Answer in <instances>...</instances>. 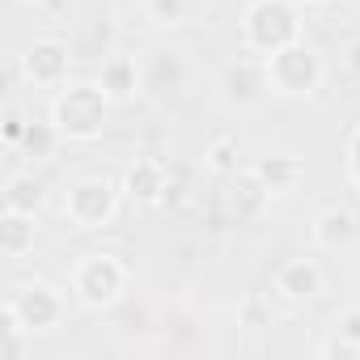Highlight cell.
Masks as SVG:
<instances>
[{
	"label": "cell",
	"mask_w": 360,
	"mask_h": 360,
	"mask_svg": "<svg viewBox=\"0 0 360 360\" xmlns=\"http://www.w3.org/2000/svg\"><path fill=\"white\" fill-rule=\"evenodd\" d=\"M60 144H64V136H60V127L47 119V123H30V127H26L18 153H22V157H34V161H51Z\"/></svg>",
	"instance_id": "16"
},
{
	"label": "cell",
	"mask_w": 360,
	"mask_h": 360,
	"mask_svg": "<svg viewBox=\"0 0 360 360\" xmlns=\"http://www.w3.org/2000/svg\"><path fill=\"white\" fill-rule=\"evenodd\" d=\"M322 284H326V276H322L318 259H288L276 271V292L284 301H314L322 292Z\"/></svg>",
	"instance_id": "11"
},
{
	"label": "cell",
	"mask_w": 360,
	"mask_h": 360,
	"mask_svg": "<svg viewBox=\"0 0 360 360\" xmlns=\"http://www.w3.org/2000/svg\"><path fill=\"white\" fill-rule=\"evenodd\" d=\"M187 200V165H169V178H165V200L161 208H178Z\"/></svg>",
	"instance_id": "21"
},
{
	"label": "cell",
	"mask_w": 360,
	"mask_h": 360,
	"mask_svg": "<svg viewBox=\"0 0 360 360\" xmlns=\"http://www.w3.org/2000/svg\"><path fill=\"white\" fill-rule=\"evenodd\" d=\"M0 309H9V314H13V318L30 330V335L56 330V326L64 322V314H68L64 292H60V288H51V284H43V280L13 288V292L5 297V305H0Z\"/></svg>",
	"instance_id": "6"
},
{
	"label": "cell",
	"mask_w": 360,
	"mask_h": 360,
	"mask_svg": "<svg viewBox=\"0 0 360 360\" xmlns=\"http://www.w3.org/2000/svg\"><path fill=\"white\" fill-rule=\"evenodd\" d=\"M26 127H30V119H22V110H18V106H5V127H0V131H5V144H9V148H18V144H22Z\"/></svg>",
	"instance_id": "22"
},
{
	"label": "cell",
	"mask_w": 360,
	"mask_h": 360,
	"mask_svg": "<svg viewBox=\"0 0 360 360\" xmlns=\"http://www.w3.org/2000/svg\"><path fill=\"white\" fill-rule=\"evenodd\" d=\"M22 77L34 85V89H64L68 85V72H72V51L64 39H34L22 56Z\"/></svg>",
	"instance_id": "7"
},
{
	"label": "cell",
	"mask_w": 360,
	"mask_h": 360,
	"mask_svg": "<svg viewBox=\"0 0 360 360\" xmlns=\"http://www.w3.org/2000/svg\"><path fill=\"white\" fill-rule=\"evenodd\" d=\"M288 43H301V5H292V0H250L242 13V51L267 60Z\"/></svg>",
	"instance_id": "2"
},
{
	"label": "cell",
	"mask_w": 360,
	"mask_h": 360,
	"mask_svg": "<svg viewBox=\"0 0 360 360\" xmlns=\"http://www.w3.org/2000/svg\"><path fill=\"white\" fill-rule=\"evenodd\" d=\"M165 178H169V165L157 161V157H136L123 174V195L136 204V208H161L165 200Z\"/></svg>",
	"instance_id": "10"
},
{
	"label": "cell",
	"mask_w": 360,
	"mask_h": 360,
	"mask_svg": "<svg viewBox=\"0 0 360 360\" xmlns=\"http://www.w3.org/2000/svg\"><path fill=\"white\" fill-rule=\"evenodd\" d=\"M343 169H347V178H352V187H360V123H356V127H352V136H347Z\"/></svg>",
	"instance_id": "23"
},
{
	"label": "cell",
	"mask_w": 360,
	"mask_h": 360,
	"mask_svg": "<svg viewBox=\"0 0 360 360\" xmlns=\"http://www.w3.org/2000/svg\"><path fill=\"white\" fill-rule=\"evenodd\" d=\"M318 356H326V360H330V356H352V360H360V347H356V343H347L343 335H330V339L318 347Z\"/></svg>",
	"instance_id": "25"
},
{
	"label": "cell",
	"mask_w": 360,
	"mask_h": 360,
	"mask_svg": "<svg viewBox=\"0 0 360 360\" xmlns=\"http://www.w3.org/2000/svg\"><path fill=\"white\" fill-rule=\"evenodd\" d=\"M18 5H47V0H18Z\"/></svg>",
	"instance_id": "28"
},
{
	"label": "cell",
	"mask_w": 360,
	"mask_h": 360,
	"mask_svg": "<svg viewBox=\"0 0 360 360\" xmlns=\"http://www.w3.org/2000/svg\"><path fill=\"white\" fill-rule=\"evenodd\" d=\"M30 250H34V212L0 208V255H5L9 263H18Z\"/></svg>",
	"instance_id": "14"
},
{
	"label": "cell",
	"mask_w": 360,
	"mask_h": 360,
	"mask_svg": "<svg viewBox=\"0 0 360 360\" xmlns=\"http://www.w3.org/2000/svg\"><path fill=\"white\" fill-rule=\"evenodd\" d=\"M335 335H343L347 343L360 347V305H352V309H343V314L335 318Z\"/></svg>",
	"instance_id": "24"
},
{
	"label": "cell",
	"mask_w": 360,
	"mask_h": 360,
	"mask_svg": "<svg viewBox=\"0 0 360 360\" xmlns=\"http://www.w3.org/2000/svg\"><path fill=\"white\" fill-rule=\"evenodd\" d=\"M238 326H246L250 335H263L271 326V305L263 292H246L242 305H238Z\"/></svg>",
	"instance_id": "19"
},
{
	"label": "cell",
	"mask_w": 360,
	"mask_h": 360,
	"mask_svg": "<svg viewBox=\"0 0 360 360\" xmlns=\"http://www.w3.org/2000/svg\"><path fill=\"white\" fill-rule=\"evenodd\" d=\"M292 5H301V9H314V5H326V0H292Z\"/></svg>",
	"instance_id": "27"
},
{
	"label": "cell",
	"mask_w": 360,
	"mask_h": 360,
	"mask_svg": "<svg viewBox=\"0 0 360 360\" xmlns=\"http://www.w3.org/2000/svg\"><path fill=\"white\" fill-rule=\"evenodd\" d=\"M98 85L106 89V98H110L115 106L131 102V98L140 94V68H136V60H131V56H123V51L106 56V60H102V68H98Z\"/></svg>",
	"instance_id": "12"
},
{
	"label": "cell",
	"mask_w": 360,
	"mask_h": 360,
	"mask_svg": "<svg viewBox=\"0 0 360 360\" xmlns=\"http://www.w3.org/2000/svg\"><path fill=\"white\" fill-rule=\"evenodd\" d=\"M343 60H347V72H352V77H360V39H356V43H347V56H343Z\"/></svg>",
	"instance_id": "26"
},
{
	"label": "cell",
	"mask_w": 360,
	"mask_h": 360,
	"mask_svg": "<svg viewBox=\"0 0 360 360\" xmlns=\"http://www.w3.org/2000/svg\"><path fill=\"white\" fill-rule=\"evenodd\" d=\"M5 208L13 212H39L43 208V183L34 174H13L5 183Z\"/></svg>",
	"instance_id": "17"
},
{
	"label": "cell",
	"mask_w": 360,
	"mask_h": 360,
	"mask_svg": "<svg viewBox=\"0 0 360 360\" xmlns=\"http://www.w3.org/2000/svg\"><path fill=\"white\" fill-rule=\"evenodd\" d=\"M110 98H106V89L94 81H77V85H64V89H56V98H51V123L60 127V136H64V144H94V140H102V131H106V119H110Z\"/></svg>",
	"instance_id": "1"
},
{
	"label": "cell",
	"mask_w": 360,
	"mask_h": 360,
	"mask_svg": "<svg viewBox=\"0 0 360 360\" xmlns=\"http://www.w3.org/2000/svg\"><path fill=\"white\" fill-rule=\"evenodd\" d=\"M119 195H123V187L115 183V178L85 174V178H77V183L64 191V217H68L72 229H102V225L115 221Z\"/></svg>",
	"instance_id": "5"
},
{
	"label": "cell",
	"mask_w": 360,
	"mask_h": 360,
	"mask_svg": "<svg viewBox=\"0 0 360 360\" xmlns=\"http://www.w3.org/2000/svg\"><path fill=\"white\" fill-rule=\"evenodd\" d=\"M352 238H356V217L347 208L330 204L314 217V246L318 250H343V246H352Z\"/></svg>",
	"instance_id": "15"
},
{
	"label": "cell",
	"mask_w": 360,
	"mask_h": 360,
	"mask_svg": "<svg viewBox=\"0 0 360 360\" xmlns=\"http://www.w3.org/2000/svg\"><path fill=\"white\" fill-rule=\"evenodd\" d=\"M204 165L212 174H221V178H233L238 174V140L233 136H217L208 144V153H204Z\"/></svg>",
	"instance_id": "18"
},
{
	"label": "cell",
	"mask_w": 360,
	"mask_h": 360,
	"mask_svg": "<svg viewBox=\"0 0 360 360\" xmlns=\"http://www.w3.org/2000/svg\"><path fill=\"white\" fill-rule=\"evenodd\" d=\"M250 169L263 178V187H267L271 195H288V191H297V183L305 178V165H301L292 153H263Z\"/></svg>",
	"instance_id": "13"
},
{
	"label": "cell",
	"mask_w": 360,
	"mask_h": 360,
	"mask_svg": "<svg viewBox=\"0 0 360 360\" xmlns=\"http://www.w3.org/2000/svg\"><path fill=\"white\" fill-rule=\"evenodd\" d=\"M221 204H225L229 225H255V221H263V212L271 208V191L263 187V178H259L255 169H238L233 178H225Z\"/></svg>",
	"instance_id": "9"
},
{
	"label": "cell",
	"mask_w": 360,
	"mask_h": 360,
	"mask_svg": "<svg viewBox=\"0 0 360 360\" xmlns=\"http://www.w3.org/2000/svg\"><path fill=\"white\" fill-rule=\"evenodd\" d=\"M263 94H271V85H267V64L259 56L246 51V56H238V60H229L221 68V98H225V106L246 110V106L263 102Z\"/></svg>",
	"instance_id": "8"
},
{
	"label": "cell",
	"mask_w": 360,
	"mask_h": 360,
	"mask_svg": "<svg viewBox=\"0 0 360 360\" xmlns=\"http://www.w3.org/2000/svg\"><path fill=\"white\" fill-rule=\"evenodd\" d=\"M144 13L157 26H183L191 13V0H144Z\"/></svg>",
	"instance_id": "20"
},
{
	"label": "cell",
	"mask_w": 360,
	"mask_h": 360,
	"mask_svg": "<svg viewBox=\"0 0 360 360\" xmlns=\"http://www.w3.org/2000/svg\"><path fill=\"white\" fill-rule=\"evenodd\" d=\"M263 64H267V85H271V94H280V98H309V94H318V85H322V77H326L322 56H318L314 47H305V39L280 47V51L267 56Z\"/></svg>",
	"instance_id": "3"
},
{
	"label": "cell",
	"mask_w": 360,
	"mask_h": 360,
	"mask_svg": "<svg viewBox=\"0 0 360 360\" xmlns=\"http://www.w3.org/2000/svg\"><path fill=\"white\" fill-rule=\"evenodd\" d=\"M72 292L85 309H110L127 292V263L119 255H85L72 267Z\"/></svg>",
	"instance_id": "4"
}]
</instances>
